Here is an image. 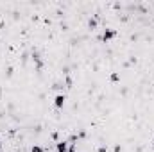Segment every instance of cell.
I'll use <instances>...</instances> for the list:
<instances>
[{
  "label": "cell",
  "instance_id": "obj_3",
  "mask_svg": "<svg viewBox=\"0 0 154 152\" xmlns=\"http://www.w3.org/2000/svg\"><path fill=\"white\" fill-rule=\"evenodd\" d=\"M68 147H70V141H65V140L56 143V150L57 152H68Z\"/></svg>",
  "mask_w": 154,
  "mask_h": 152
},
{
  "label": "cell",
  "instance_id": "obj_1",
  "mask_svg": "<svg viewBox=\"0 0 154 152\" xmlns=\"http://www.w3.org/2000/svg\"><path fill=\"white\" fill-rule=\"evenodd\" d=\"M116 38V31L115 29H106V31H104V32H102V41H104V43H108V41H111V39H115Z\"/></svg>",
  "mask_w": 154,
  "mask_h": 152
},
{
  "label": "cell",
  "instance_id": "obj_7",
  "mask_svg": "<svg viewBox=\"0 0 154 152\" xmlns=\"http://www.w3.org/2000/svg\"><path fill=\"white\" fill-rule=\"evenodd\" d=\"M31 152H43V147H39V145H34V147L31 149Z\"/></svg>",
  "mask_w": 154,
  "mask_h": 152
},
{
  "label": "cell",
  "instance_id": "obj_10",
  "mask_svg": "<svg viewBox=\"0 0 154 152\" xmlns=\"http://www.w3.org/2000/svg\"><path fill=\"white\" fill-rule=\"evenodd\" d=\"M99 152H106V147H99Z\"/></svg>",
  "mask_w": 154,
  "mask_h": 152
},
{
  "label": "cell",
  "instance_id": "obj_11",
  "mask_svg": "<svg viewBox=\"0 0 154 152\" xmlns=\"http://www.w3.org/2000/svg\"><path fill=\"white\" fill-rule=\"evenodd\" d=\"M0 152H2V143H0Z\"/></svg>",
  "mask_w": 154,
  "mask_h": 152
},
{
  "label": "cell",
  "instance_id": "obj_5",
  "mask_svg": "<svg viewBox=\"0 0 154 152\" xmlns=\"http://www.w3.org/2000/svg\"><path fill=\"white\" fill-rule=\"evenodd\" d=\"M32 61H36L38 68H41V59H39V54H38V52H32Z\"/></svg>",
  "mask_w": 154,
  "mask_h": 152
},
{
  "label": "cell",
  "instance_id": "obj_9",
  "mask_svg": "<svg viewBox=\"0 0 154 152\" xmlns=\"http://www.w3.org/2000/svg\"><path fill=\"white\" fill-rule=\"evenodd\" d=\"M122 150V147H120V145H115V149H113V152H120Z\"/></svg>",
  "mask_w": 154,
  "mask_h": 152
},
{
  "label": "cell",
  "instance_id": "obj_8",
  "mask_svg": "<svg viewBox=\"0 0 154 152\" xmlns=\"http://www.w3.org/2000/svg\"><path fill=\"white\" fill-rule=\"evenodd\" d=\"M68 152H77V149H75V145H74V143L68 147Z\"/></svg>",
  "mask_w": 154,
  "mask_h": 152
},
{
  "label": "cell",
  "instance_id": "obj_2",
  "mask_svg": "<svg viewBox=\"0 0 154 152\" xmlns=\"http://www.w3.org/2000/svg\"><path fill=\"white\" fill-rule=\"evenodd\" d=\"M65 100H66V97H65L63 93H57V95L54 97V106H56L57 109H61V108L65 106Z\"/></svg>",
  "mask_w": 154,
  "mask_h": 152
},
{
  "label": "cell",
  "instance_id": "obj_13",
  "mask_svg": "<svg viewBox=\"0 0 154 152\" xmlns=\"http://www.w3.org/2000/svg\"><path fill=\"white\" fill-rule=\"evenodd\" d=\"M152 86H154V84H152Z\"/></svg>",
  "mask_w": 154,
  "mask_h": 152
},
{
  "label": "cell",
  "instance_id": "obj_6",
  "mask_svg": "<svg viewBox=\"0 0 154 152\" xmlns=\"http://www.w3.org/2000/svg\"><path fill=\"white\" fill-rule=\"evenodd\" d=\"M109 79H111V81H113V82H118V81H120V75H118V74H116V72H113V74H111V75H109Z\"/></svg>",
  "mask_w": 154,
  "mask_h": 152
},
{
  "label": "cell",
  "instance_id": "obj_4",
  "mask_svg": "<svg viewBox=\"0 0 154 152\" xmlns=\"http://www.w3.org/2000/svg\"><path fill=\"white\" fill-rule=\"evenodd\" d=\"M88 29H91V31L97 29V20H95V18H90V20H88Z\"/></svg>",
  "mask_w": 154,
  "mask_h": 152
},
{
  "label": "cell",
  "instance_id": "obj_12",
  "mask_svg": "<svg viewBox=\"0 0 154 152\" xmlns=\"http://www.w3.org/2000/svg\"><path fill=\"white\" fill-rule=\"evenodd\" d=\"M152 149H154V140H152Z\"/></svg>",
  "mask_w": 154,
  "mask_h": 152
}]
</instances>
